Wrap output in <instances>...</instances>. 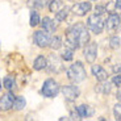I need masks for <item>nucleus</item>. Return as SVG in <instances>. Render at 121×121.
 Masks as SVG:
<instances>
[{
	"mask_svg": "<svg viewBox=\"0 0 121 121\" xmlns=\"http://www.w3.org/2000/svg\"><path fill=\"white\" fill-rule=\"evenodd\" d=\"M90 41V34L86 30V26L80 22L73 25L67 30L66 33V45L69 49H73L76 50L80 46L86 45V43Z\"/></svg>",
	"mask_w": 121,
	"mask_h": 121,
	"instance_id": "f257e3e1",
	"label": "nucleus"
},
{
	"mask_svg": "<svg viewBox=\"0 0 121 121\" xmlns=\"http://www.w3.org/2000/svg\"><path fill=\"white\" fill-rule=\"evenodd\" d=\"M86 75H87V73H86V69L82 65V62H75L67 70V78L74 83L83 82L86 79Z\"/></svg>",
	"mask_w": 121,
	"mask_h": 121,
	"instance_id": "f03ea898",
	"label": "nucleus"
},
{
	"mask_svg": "<svg viewBox=\"0 0 121 121\" xmlns=\"http://www.w3.org/2000/svg\"><path fill=\"white\" fill-rule=\"evenodd\" d=\"M104 20L101 18L100 15H92L87 20V26L88 29L95 34H100L104 30Z\"/></svg>",
	"mask_w": 121,
	"mask_h": 121,
	"instance_id": "7ed1b4c3",
	"label": "nucleus"
},
{
	"mask_svg": "<svg viewBox=\"0 0 121 121\" xmlns=\"http://www.w3.org/2000/svg\"><path fill=\"white\" fill-rule=\"evenodd\" d=\"M41 92L46 97H55L58 95V92H59V84L55 82L54 79H48V80L43 82Z\"/></svg>",
	"mask_w": 121,
	"mask_h": 121,
	"instance_id": "20e7f679",
	"label": "nucleus"
},
{
	"mask_svg": "<svg viewBox=\"0 0 121 121\" xmlns=\"http://www.w3.org/2000/svg\"><path fill=\"white\" fill-rule=\"evenodd\" d=\"M34 42H36L37 46H39V48H48L49 45H50V37H49L48 32H45V30H37L36 33H34Z\"/></svg>",
	"mask_w": 121,
	"mask_h": 121,
	"instance_id": "39448f33",
	"label": "nucleus"
},
{
	"mask_svg": "<svg viewBox=\"0 0 121 121\" xmlns=\"http://www.w3.org/2000/svg\"><path fill=\"white\" fill-rule=\"evenodd\" d=\"M83 55L88 63H94L97 57V45L95 42H90L83 50Z\"/></svg>",
	"mask_w": 121,
	"mask_h": 121,
	"instance_id": "423d86ee",
	"label": "nucleus"
},
{
	"mask_svg": "<svg viewBox=\"0 0 121 121\" xmlns=\"http://www.w3.org/2000/svg\"><path fill=\"white\" fill-rule=\"evenodd\" d=\"M46 67H49V71H50V73H55V74L60 73V71L63 70V65H62V62H60L59 57L55 55V54H52L50 57H49Z\"/></svg>",
	"mask_w": 121,
	"mask_h": 121,
	"instance_id": "0eeeda50",
	"label": "nucleus"
},
{
	"mask_svg": "<svg viewBox=\"0 0 121 121\" xmlns=\"http://www.w3.org/2000/svg\"><path fill=\"white\" fill-rule=\"evenodd\" d=\"M62 94H63L65 99L69 100V101H74V100L78 99L79 96V88L76 86H65L62 88Z\"/></svg>",
	"mask_w": 121,
	"mask_h": 121,
	"instance_id": "6e6552de",
	"label": "nucleus"
},
{
	"mask_svg": "<svg viewBox=\"0 0 121 121\" xmlns=\"http://www.w3.org/2000/svg\"><path fill=\"white\" fill-rule=\"evenodd\" d=\"M104 26H107V30L109 33L116 32L120 28V16L117 13H111L107 18V25H104Z\"/></svg>",
	"mask_w": 121,
	"mask_h": 121,
	"instance_id": "1a4fd4ad",
	"label": "nucleus"
},
{
	"mask_svg": "<svg viewBox=\"0 0 121 121\" xmlns=\"http://www.w3.org/2000/svg\"><path fill=\"white\" fill-rule=\"evenodd\" d=\"M71 11H73L74 15L76 16H84L87 12L91 11V3L90 1H83V3H76L71 7Z\"/></svg>",
	"mask_w": 121,
	"mask_h": 121,
	"instance_id": "9d476101",
	"label": "nucleus"
},
{
	"mask_svg": "<svg viewBox=\"0 0 121 121\" xmlns=\"http://www.w3.org/2000/svg\"><path fill=\"white\" fill-rule=\"evenodd\" d=\"M13 100H15V95L12 92H7L0 97V109L1 111H8L12 108Z\"/></svg>",
	"mask_w": 121,
	"mask_h": 121,
	"instance_id": "9b49d317",
	"label": "nucleus"
},
{
	"mask_svg": "<svg viewBox=\"0 0 121 121\" xmlns=\"http://www.w3.org/2000/svg\"><path fill=\"white\" fill-rule=\"evenodd\" d=\"M92 74H94V76L99 80V82L100 80H105V79L108 78L107 71L100 66V65H94V66H92Z\"/></svg>",
	"mask_w": 121,
	"mask_h": 121,
	"instance_id": "f8f14e48",
	"label": "nucleus"
},
{
	"mask_svg": "<svg viewBox=\"0 0 121 121\" xmlns=\"http://www.w3.org/2000/svg\"><path fill=\"white\" fill-rule=\"evenodd\" d=\"M76 111H78L79 116H80L82 118H88V117H91V116L94 115V109L91 108L90 105H86V104L79 105L78 108H76Z\"/></svg>",
	"mask_w": 121,
	"mask_h": 121,
	"instance_id": "ddd939ff",
	"label": "nucleus"
},
{
	"mask_svg": "<svg viewBox=\"0 0 121 121\" xmlns=\"http://www.w3.org/2000/svg\"><path fill=\"white\" fill-rule=\"evenodd\" d=\"M46 65H48V59H46L43 55H39L34 59L33 62V69L37 70V71H41V70L46 69Z\"/></svg>",
	"mask_w": 121,
	"mask_h": 121,
	"instance_id": "4468645a",
	"label": "nucleus"
},
{
	"mask_svg": "<svg viewBox=\"0 0 121 121\" xmlns=\"http://www.w3.org/2000/svg\"><path fill=\"white\" fill-rule=\"evenodd\" d=\"M41 25H42V29L45 30V32H48V33H53L55 30V24L50 17H43Z\"/></svg>",
	"mask_w": 121,
	"mask_h": 121,
	"instance_id": "2eb2a0df",
	"label": "nucleus"
},
{
	"mask_svg": "<svg viewBox=\"0 0 121 121\" xmlns=\"http://www.w3.org/2000/svg\"><path fill=\"white\" fill-rule=\"evenodd\" d=\"M95 90L100 94H109L111 92V83L107 82V79L105 80H100V83L95 87Z\"/></svg>",
	"mask_w": 121,
	"mask_h": 121,
	"instance_id": "dca6fc26",
	"label": "nucleus"
},
{
	"mask_svg": "<svg viewBox=\"0 0 121 121\" xmlns=\"http://www.w3.org/2000/svg\"><path fill=\"white\" fill-rule=\"evenodd\" d=\"M25 105H26V100H25V97L22 96H15V100H13V104L12 107L16 109V111H21V109L25 108Z\"/></svg>",
	"mask_w": 121,
	"mask_h": 121,
	"instance_id": "f3484780",
	"label": "nucleus"
},
{
	"mask_svg": "<svg viewBox=\"0 0 121 121\" xmlns=\"http://www.w3.org/2000/svg\"><path fill=\"white\" fill-rule=\"evenodd\" d=\"M3 86L8 91H12L13 88H15V86H16L15 78H13V76H5V78L3 79Z\"/></svg>",
	"mask_w": 121,
	"mask_h": 121,
	"instance_id": "a211bd4d",
	"label": "nucleus"
},
{
	"mask_svg": "<svg viewBox=\"0 0 121 121\" xmlns=\"http://www.w3.org/2000/svg\"><path fill=\"white\" fill-rule=\"evenodd\" d=\"M69 15V8H62V9H58L57 12H55V18H57V21H65Z\"/></svg>",
	"mask_w": 121,
	"mask_h": 121,
	"instance_id": "6ab92c4d",
	"label": "nucleus"
},
{
	"mask_svg": "<svg viewBox=\"0 0 121 121\" xmlns=\"http://www.w3.org/2000/svg\"><path fill=\"white\" fill-rule=\"evenodd\" d=\"M41 22V18H39V15L36 9H32L30 12V26H37V25Z\"/></svg>",
	"mask_w": 121,
	"mask_h": 121,
	"instance_id": "aec40b11",
	"label": "nucleus"
},
{
	"mask_svg": "<svg viewBox=\"0 0 121 121\" xmlns=\"http://www.w3.org/2000/svg\"><path fill=\"white\" fill-rule=\"evenodd\" d=\"M49 46H52V49H54V50H58V49L62 46V38L58 36H55L54 38L50 39V45Z\"/></svg>",
	"mask_w": 121,
	"mask_h": 121,
	"instance_id": "412c9836",
	"label": "nucleus"
},
{
	"mask_svg": "<svg viewBox=\"0 0 121 121\" xmlns=\"http://www.w3.org/2000/svg\"><path fill=\"white\" fill-rule=\"evenodd\" d=\"M59 7H62V1H60V0H53V1H50V4H49L50 12H57L58 9H59Z\"/></svg>",
	"mask_w": 121,
	"mask_h": 121,
	"instance_id": "4be33fe9",
	"label": "nucleus"
},
{
	"mask_svg": "<svg viewBox=\"0 0 121 121\" xmlns=\"http://www.w3.org/2000/svg\"><path fill=\"white\" fill-rule=\"evenodd\" d=\"M74 58V50L73 49H66L62 54V59L63 60H73Z\"/></svg>",
	"mask_w": 121,
	"mask_h": 121,
	"instance_id": "5701e85b",
	"label": "nucleus"
},
{
	"mask_svg": "<svg viewBox=\"0 0 121 121\" xmlns=\"http://www.w3.org/2000/svg\"><path fill=\"white\" fill-rule=\"evenodd\" d=\"M28 5L30 7V8H41V7H43V3L42 0H28Z\"/></svg>",
	"mask_w": 121,
	"mask_h": 121,
	"instance_id": "b1692460",
	"label": "nucleus"
},
{
	"mask_svg": "<svg viewBox=\"0 0 121 121\" xmlns=\"http://www.w3.org/2000/svg\"><path fill=\"white\" fill-rule=\"evenodd\" d=\"M109 43H111V48L112 49H118L120 48V37H112L109 39Z\"/></svg>",
	"mask_w": 121,
	"mask_h": 121,
	"instance_id": "393cba45",
	"label": "nucleus"
},
{
	"mask_svg": "<svg viewBox=\"0 0 121 121\" xmlns=\"http://www.w3.org/2000/svg\"><path fill=\"white\" fill-rule=\"evenodd\" d=\"M107 12V7L105 5H96L95 7V15H103Z\"/></svg>",
	"mask_w": 121,
	"mask_h": 121,
	"instance_id": "a878e982",
	"label": "nucleus"
},
{
	"mask_svg": "<svg viewBox=\"0 0 121 121\" xmlns=\"http://www.w3.org/2000/svg\"><path fill=\"white\" fill-rule=\"evenodd\" d=\"M112 82H113V84H115V86L120 87V86H121V76H120V74H116V75L113 76Z\"/></svg>",
	"mask_w": 121,
	"mask_h": 121,
	"instance_id": "bb28decb",
	"label": "nucleus"
},
{
	"mask_svg": "<svg viewBox=\"0 0 121 121\" xmlns=\"http://www.w3.org/2000/svg\"><path fill=\"white\" fill-rule=\"evenodd\" d=\"M115 117H116V120H120L121 118V112H120V104H116L115 105Z\"/></svg>",
	"mask_w": 121,
	"mask_h": 121,
	"instance_id": "cd10ccee",
	"label": "nucleus"
},
{
	"mask_svg": "<svg viewBox=\"0 0 121 121\" xmlns=\"http://www.w3.org/2000/svg\"><path fill=\"white\" fill-rule=\"evenodd\" d=\"M71 118H73V120H82V117L79 116L78 111H75V112H73V113H71Z\"/></svg>",
	"mask_w": 121,
	"mask_h": 121,
	"instance_id": "c85d7f7f",
	"label": "nucleus"
},
{
	"mask_svg": "<svg viewBox=\"0 0 121 121\" xmlns=\"http://www.w3.org/2000/svg\"><path fill=\"white\" fill-rule=\"evenodd\" d=\"M113 71H115L116 74H120V65H117V66L113 67Z\"/></svg>",
	"mask_w": 121,
	"mask_h": 121,
	"instance_id": "c756f323",
	"label": "nucleus"
},
{
	"mask_svg": "<svg viewBox=\"0 0 121 121\" xmlns=\"http://www.w3.org/2000/svg\"><path fill=\"white\" fill-rule=\"evenodd\" d=\"M120 1H121V0H117V1H116V3H115V8L116 9H117V11H118V9H120Z\"/></svg>",
	"mask_w": 121,
	"mask_h": 121,
	"instance_id": "7c9ffc66",
	"label": "nucleus"
},
{
	"mask_svg": "<svg viewBox=\"0 0 121 121\" xmlns=\"http://www.w3.org/2000/svg\"><path fill=\"white\" fill-rule=\"evenodd\" d=\"M88 1H95V0H88Z\"/></svg>",
	"mask_w": 121,
	"mask_h": 121,
	"instance_id": "2f4dec72",
	"label": "nucleus"
},
{
	"mask_svg": "<svg viewBox=\"0 0 121 121\" xmlns=\"http://www.w3.org/2000/svg\"><path fill=\"white\" fill-rule=\"evenodd\" d=\"M70 1H76V0H70Z\"/></svg>",
	"mask_w": 121,
	"mask_h": 121,
	"instance_id": "473e14b6",
	"label": "nucleus"
},
{
	"mask_svg": "<svg viewBox=\"0 0 121 121\" xmlns=\"http://www.w3.org/2000/svg\"><path fill=\"white\" fill-rule=\"evenodd\" d=\"M0 88H1V84H0Z\"/></svg>",
	"mask_w": 121,
	"mask_h": 121,
	"instance_id": "72a5a7b5",
	"label": "nucleus"
}]
</instances>
